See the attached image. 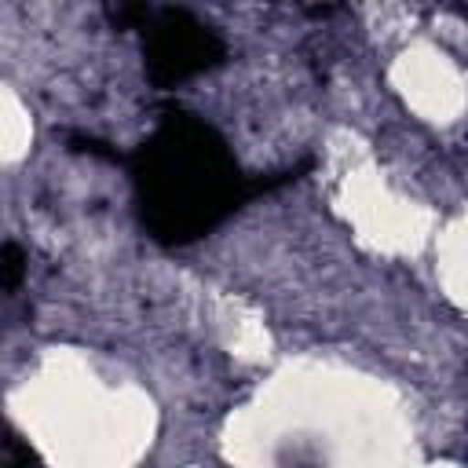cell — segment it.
<instances>
[{"instance_id":"6da1fadb","label":"cell","mask_w":468,"mask_h":468,"mask_svg":"<svg viewBox=\"0 0 468 468\" xmlns=\"http://www.w3.org/2000/svg\"><path fill=\"white\" fill-rule=\"evenodd\" d=\"M249 179L227 143L190 113H165L154 135L132 154V183L143 227L165 245H186L219 227L260 190L285 183Z\"/></svg>"},{"instance_id":"7a4b0ae2","label":"cell","mask_w":468,"mask_h":468,"mask_svg":"<svg viewBox=\"0 0 468 468\" xmlns=\"http://www.w3.org/2000/svg\"><path fill=\"white\" fill-rule=\"evenodd\" d=\"M121 18L143 29L146 73L157 88H176L223 62V40L212 26L183 7H117Z\"/></svg>"},{"instance_id":"3957f363","label":"cell","mask_w":468,"mask_h":468,"mask_svg":"<svg viewBox=\"0 0 468 468\" xmlns=\"http://www.w3.org/2000/svg\"><path fill=\"white\" fill-rule=\"evenodd\" d=\"M18 278H22V252H18V245L7 241V245H4V289L15 292Z\"/></svg>"},{"instance_id":"277c9868","label":"cell","mask_w":468,"mask_h":468,"mask_svg":"<svg viewBox=\"0 0 468 468\" xmlns=\"http://www.w3.org/2000/svg\"><path fill=\"white\" fill-rule=\"evenodd\" d=\"M4 468H33V453H29V446H22L15 435L4 439Z\"/></svg>"}]
</instances>
